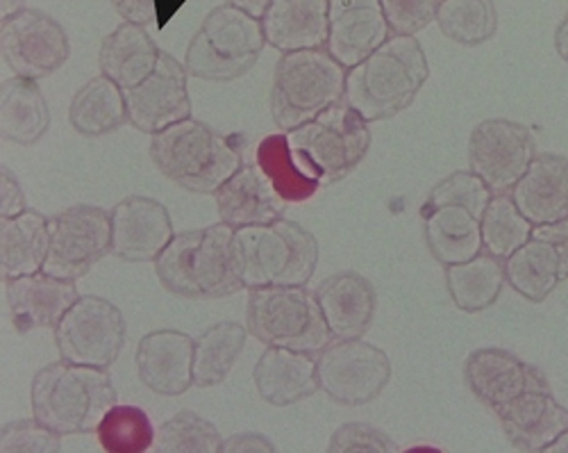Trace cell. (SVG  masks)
Returning a JSON list of instances; mask_svg holds the SVG:
<instances>
[{"label":"cell","instance_id":"obj_23","mask_svg":"<svg viewBox=\"0 0 568 453\" xmlns=\"http://www.w3.org/2000/svg\"><path fill=\"white\" fill-rule=\"evenodd\" d=\"M253 381L260 399L275 407L294 405L321 390L314 353L284 346H266L253 370Z\"/></svg>","mask_w":568,"mask_h":453},{"label":"cell","instance_id":"obj_5","mask_svg":"<svg viewBox=\"0 0 568 453\" xmlns=\"http://www.w3.org/2000/svg\"><path fill=\"white\" fill-rule=\"evenodd\" d=\"M234 258L244 290L305 288L318 264V242L292 219L234 231Z\"/></svg>","mask_w":568,"mask_h":453},{"label":"cell","instance_id":"obj_32","mask_svg":"<svg viewBox=\"0 0 568 453\" xmlns=\"http://www.w3.org/2000/svg\"><path fill=\"white\" fill-rule=\"evenodd\" d=\"M71 125L87 138H101L128 121L125 92L108 76L91 78L82 84L69 108Z\"/></svg>","mask_w":568,"mask_h":453},{"label":"cell","instance_id":"obj_50","mask_svg":"<svg viewBox=\"0 0 568 453\" xmlns=\"http://www.w3.org/2000/svg\"><path fill=\"white\" fill-rule=\"evenodd\" d=\"M26 10V0H0V17L8 19L17 12Z\"/></svg>","mask_w":568,"mask_h":453},{"label":"cell","instance_id":"obj_37","mask_svg":"<svg viewBox=\"0 0 568 453\" xmlns=\"http://www.w3.org/2000/svg\"><path fill=\"white\" fill-rule=\"evenodd\" d=\"M480 229L485 251L507 260L532 238L535 225L518 210L511 194H494L480 219Z\"/></svg>","mask_w":568,"mask_h":453},{"label":"cell","instance_id":"obj_17","mask_svg":"<svg viewBox=\"0 0 568 453\" xmlns=\"http://www.w3.org/2000/svg\"><path fill=\"white\" fill-rule=\"evenodd\" d=\"M392 37L381 0H327V51L346 69L357 67Z\"/></svg>","mask_w":568,"mask_h":453},{"label":"cell","instance_id":"obj_24","mask_svg":"<svg viewBox=\"0 0 568 453\" xmlns=\"http://www.w3.org/2000/svg\"><path fill=\"white\" fill-rule=\"evenodd\" d=\"M511 199L532 225L568 217V158L557 153L535 155L528 171L511 188Z\"/></svg>","mask_w":568,"mask_h":453},{"label":"cell","instance_id":"obj_1","mask_svg":"<svg viewBox=\"0 0 568 453\" xmlns=\"http://www.w3.org/2000/svg\"><path fill=\"white\" fill-rule=\"evenodd\" d=\"M430 78V64L416 37L392 34L381 49L348 69L344 103L366 123L407 110Z\"/></svg>","mask_w":568,"mask_h":453},{"label":"cell","instance_id":"obj_51","mask_svg":"<svg viewBox=\"0 0 568 453\" xmlns=\"http://www.w3.org/2000/svg\"><path fill=\"white\" fill-rule=\"evenodd\" d=\"M548 453H568V429L546 449Z\"/></svg>","mask_w":568,"mask_h":453},{"label":"cell","instance_id":"obj_38","mask_svg":"<svg viewBox=\"0 0 568 453\" xmlns=\"http://www.w3.org/2000/svg\"><path fill=\"white\" fill-rule=\"evenodd\" d=\"M101 446L110 453H144L153 451L158 431L136 405H114L97 429Z\"/></svg>","mask_w":568,"mask_h":453},{"label":"cell","instance_id":"obj_7","mask_svg":"<svg viewBox=\"0 0 568 453\" xmlns=\"http://www.w3.org/2000/svg\"><path fill=\"white\" fill-rule=\"evenodd\" d=\"M348 69L327 49L282 53L273 71L271 114L287 132L344 101Z\"/></svg>","mask_w":568,"mask_h":453},{"label":"cell","instance_id":"obj_49","mask_svg":"<svg viewBox=\"0 0 568 453\" xmlns=\"http://www.w3.org/2000/svg\"><path fill=\"white\" fill-rule=\"evenodd\" d=\"M555 51L564 64H568V14L559 21L555 30Z\"/></svg>","mask_w":568,"mask_h":453},{"label":"cell","instance_id":"obj_45","mask_svg":"<svg viewBox=\"0 0 568 453\" xmlns=\"http://www.w3.org/2000/svg\"><path fill=\"white\" fill-rule=\"evenodd\" d=\"M532 235L541 238L555 246L557 258H559V276H561V281H568V217L559 219L555 223L535 225Z\"/></svg>","mask_w":568,"mask_h":453},{"label":"cell","instance_id":"obj_4","mask_svg":"<svg viewBox=\"0 0 568 453\" xmlns=\"http://www.w3.org/2000/svg\"><path fill=\"white\" fill-rule=\"evenodd\" d=\"M151 160L171 183L194 194H216L244 167V149L212 125L184 119L153 134Z\"/></svg>","mask_w":568,"mask_h":453},{"label":"cell","instance_id":"obj_43","mask_svg":"<svg viewBox=\"0 0 568 453\" xmlns=\"http://www.w3.org/2000/svg\"><path fill=\"white\" fill-rule=\"evenodd\" d=\"M442 0H381L392 34L414 37L437 19Z\"/></svg>","mask_w":568,"mask_h":453},{"label":"cell","instance_id":"obj_47","mask_svg":"<svg viewBox=\"0 0 568 453\" xmlns=\"http://www.w3.org/2000/svg\"><path fill=\"white\" fill-rule=\"evenodd\" d=\"M225 453H273L275 444L262 433H236L223 442Z\"/></svg>","mask_w":568,"mask_h":453},{"label":"cell","instance_id":"obj_30","mask_svg":"<svg viewBox=\"0 0 568 453\" xmlns=\"http://www.w3.org/2000/svg\"><path fill=\"white\" fill-rule=\"evenodd\" d=\"M51 125V110L37 80L12 76L0 87V130L3 140L32 147Z\"/></svg>","mask_w":568,"mask_h":453},{"label":"cell","instance_id":"obj_40","mask_svg":"<svg viewBox=\"0 0 568 453\" xmlns=\"http://www.w3.org/2000/svg\"><path fill=\"white\" fill-rule=\"evenodd\" d=\"M491 199H494V192L487 188V183L478 173L455 171L433 188L428 199L423 201L420 212L433 210L437 205H464L478 219H483Z\"/></svg>","mask_w":568,"mask_h":453},{"label":"cell","instance_id":"obj_46","mask_svg":"<svg viewBox=\"0 0 568 453\" xmlns=\"http://www.w3.org/2000/svg\"><path fill=\"white\" fill-rule=\"evenodd\" d=\"M26 212V194L10 169L0 171V219H10Z\"/></svg>","mask_w":568,"mask_h":453},{"label":"cell","instance_id":"obj_20","mask_svg":"<svg viewBox=\"0 0 568 453\" xmlns=\"http://www.w3.org/2000/svg\"><path fill=\"white\" fill-rule=\"evenodd\" d=\"M6 292L12 326L21 335L39 329L55 331L69 308L80 299L73 281L55 279L45 271L8 281Z\"/></svg>","mask_w":568,"mask_h":453},{"label":"cell","instance_id":"obj_29","mask_svg":"<svg viewBox=\"0 0 568 453\" xmlns=\"http://www.w3.org/2000/svg\"><path fill=\"white\" fill-rule=\"evenodd\" d=\"M51 249L49 217L26 210L0 225V271L3 279H21L43 271Z\"/></svg>","mask_w":568,"mask_h":453},{"label":"cell","instance_id":"obj_8","mask_svg":"<svg viewBox=\"0 0 568 453\" xmlns=\"http://www.w3.org/2000/svg\"><path fill=\"white\" fill-rule=\"evenodd\" d=\"M264 47L262 21L225 3L203 19L189 41L184 69L199 80L230 82L255 67Z\"/></svg>","mask_w":568,"mask_h":453},{"label":"cell","instance_id":"obj_34","mask_svg":"<svg viewBox=\"0 0 568 453\" xmlns=\"http://www.w3.org/2000/svg\"><path fill=\"white\" fill-rule=\"evenodd\" d=\"M246 335L248 329L236 322H221L201 333L194 346V385L201 390L221 385L244 353Z\"/></svg>","mask_w":568,"mask_h":453},{"label":"cell","instance_id":"obj_42","mask_svg":"<svg viewBox=\"0 0 568 453\" xmlns=\"http://www.w3.org/2000/svg\"><path fill=\"white\" fill-rule=\"evenodd\" d=\"M327 451L333 453H396L400 446L381 429L364 422L339 426L329 437Z\"/></svg>","mask_w":568,"mask_h":453},{"label":"cell","instance_id":"obj_33","mask_svg":"<svg viewBox=\"0 0 568 453\" xmlns=\"http://www.w3.org/2000/svg\"><path fill=\"white\" fill-rule=\"evenodd\" d=\"M505 279L509 288L526 301L544 303L561 283L555 246L532 235L505 260Z\"/></svg>","mask_w":568,"mask_h":453},{"label":"cell","instance_id":"obj_16","mask_svg":"<svg viewBox=\"0 0 568 453\" xmlns=\"http://www.w3.org/2000/svg\"><path fill=\"white\" fill-rule=\"evenodd\" d=\"M464 379L473 396L494 413L520 394L550 387L548 379L535 365L498 346L473 351L464 362Z\"/></svg>","mask_w":568,"mask_h":453},{"label":"cell","instance_id":"obj_44","mask_svg":"<svg viewBox=\"0 0 568 453\" xmlns=\"http://www.w3.org/2000/svg\"><path fill=\"white\" fill-rule=\"evenodd\" d=\"M184 0H112V8L125 23L164 28V23L182 8Z\"/></svg>","mask_w":568,"mask_h":453},{"label":"cell","instance_id":"obj_36","mask_svg":"<svg viewBox=\"0 0 568 453\" xmlns=\"http://www.w3.org/2000/svg\"><path fill=\"white\" fill-rule=\"evenodd\" d=\"M435 21L459 47H480L498 32L494 0H442Z\"/></svg>","mask_w":568,"mask_h":453},{"label":"cell","instance_id":"obj_2","mask_svg":"<svg viewBox=\"0 0 568 453\" xmlns=\"http://www.w3.org/2000/svg\"><path fill=\"white\" fill-rule=\"evenodd\" d=\"M234 231L219 221L207 229L178 233L155 260L164 290L184 299H223L244 290L234 258Z\"/></svg>","mask_w":568,"mask_h":453},{"label":"cell","instance_id":"obj_21","mask_svg":"<svg viewBox=\"0 0 568 453\" xmlns=\"http://www.w3.org/2000/svg\"><path fill=\"white\" fill-rule=\"evenodd\" d=\"M500 426L518 451H546L566 429L568 411L550 387L530 390L496 411Z\"/></svg>","mask_w":568,"mask_h":453},{"label":"cell","instance_id":"obj_26","mask_svg":"<svg viewBox=\"0 0 568 453\" xmlns=\"http://www.w3.org/2000/svg\"><path fill=\"white\" fill-rule=\"evenodd\" d=\"M214 201L221 221L230 223L232 229L277 221L287 208L257 164H244L223 183Z\"/></svg>","mask_w":568,"mask_h":453},{"label":"cell","instance_id":"obj_22","mask_svg":"<svg viewBox=\"0 0 568 453\" xmlns=\"http://www.w3.org/2000/svg\"><path fill=\"white\" fill-rule=\"evenodd\" d=\"M314 296L335 340H357L371 329L377 296L368 279L357 271H339L325 279Z\"/></svg>","mask_w":568,"mask_h":453},{"label":"cell","instance_id":"obj_28","mask_svg":"<svg viewBox=\"0 0 568 453\" xmlns=\"http://www.w3.org/2000/svg\"><path fill=\"white\" fill-rule=\"evenodd\" d=\"M162 51L149 34L146 26L123 23L103 39L99 69L114 80L123 92L144 82L158 67Z\"/></svg>","mask_w":568,"mask_h":453},{"label":"cell","instance_id":"obj_39","mask_svg":"<svg viewBox=\"0 0 568 453\" xmlns=\"http://www.w3.org/2000/svg\"><path fill=\"white\" fill-rule=\"evenodd\" d=\"M158 453H221L223 437L219 429L192 411L173 415L158 429L153 444Z\"/></svg>","mask_w":568,"mask_h":453},{"label":"cell","instance_id":"obj_27","mask_svg":"<svg viewBox=\"0 0 568 453\" xmlns=\"http://www.w3.org/2000/svg\"><path fill=\"white\" fill-rule=\"evenodd\" d=\"M423 238L444 266L466 262L485 251L480 219L464 205H437L423 210Z\"/></svg>","mask_w":568,"mask_h":453},{"label":"cell","instance_id":"obj_31","mask_svg":"<svg viewBox=\"0 0 568 453\" xmlns=\"http://www.w3.org/2000/svg\"><path fill=\"white\" fill-rule=\"evenodd\" d=\"M505 283V260L487 251L466 262L446 266L448 294L466 314H478L491 308L500 299Z\"/></svg>","mask_w":568,"mask_h":453},{"label":"cell","instance_id":"obj_35","mask_svg":"<svg viewBox=\"0 0 568 453\" xmlns=\"http://www.w3.org/2000/svg\"><path fill=\"white\" fill-rule=\"evenodd\" d=\"M255 164L268 178V183L284 203H305L321 190L314 178L301 171L287 144V134L282 130L275 134H266L260 142L255 151Z\"/></svg>","mask_w":568,"mask_h":453},{"label":"cell","instance_id":"obj_15","mask_svg":"<svg viewBox=\"0 0 568 453\" xmlns=\"http://www.w3.org/2000/svg\"><path fill=\"white\" fill-rule=\"evenodd\" d=\"M189 73L173 56H160L155 71L125 92L128 121L132 128L158 134L173 123L192 119V99H189Z\"/></svg>","mask_w":568,"mask_h":453},{"label":"cell","instance_id":"obj_10","mask_svg":"<svg viewBox=\"0 0 568 453\" xmlns=\"http://www.w3.org/2000/svg\"><path fill=\"white\" fill-rule=\"evenodd\" d=\"M318 387L339 405H366L392 381L389 355L371 342L333 340L316 358Z\"/></svg>","mask_w":568,"mask_h":453},{"label":"cell","instance_id":"obj_3","mask_svg":"<svg viewBox=\"0 0 568 453\" xmlns=\"http://www.w3.org/2000/svg\"><path fill=\"white\" fill-rule=\"evenodd\" d=\"M32 415L60 435L93 433L116 405V387L108 370L60 360L32 379Z\"/></svg>","mask_w":568,"mask_h":453},{"label":"cell","instance_id":"obj_48","mask_svg":"<svg viewBox=\"0 0 568 453\" xmlns=\"http://www.w3.org/2000/svg\"><path fill=\"white\" fill-rule=\"evenodd\" d=\"M227 6L242 10L255 19H262L271 6V0H227Z\"/></svg>","mask_w":568,"mask_h":453},{"label":"cell","instance_id":"obj_19","mask_svg":"<svg viewBox=\"0 0 568 453\" xmlns=\"http://www.w3.org/2000/svg\"><path fill=\"white\" fill-rule=\"evenodd\" d=\"M196 340L182 331H153L136 344L141 383L162 396H180L194 385Z\"/></svg>","mask_w":568,"mask_h":453},{"label":"cell","instance_id":"obj_14","mask_svg":"<svg viewBox=\"0 0 568 453\" xmlns=\"http://www.w3.org/2000/svg\"><path fill=\"white\" fill-rule=\"evenodd\" d=\"M0 49L12 73L30 80L58 73L71 56L67 30L53 17L28 8L3 19Z\"/></svg>","mask_w":568,"mask_h":453},{"label":"cell","instance_id":"obj_13","mask_svg":"<svg viewBox=\"0 0 568 453\" xmlns=\"http://www.w3.org/2000/svg\"><path fill=\"white\" fill-rule=\"evenodd\" d=\"M537 155L530 128L509 119H487L470 130L468 162L494 194H509Z\"/></svg>","mask_w":568,"mask_h":453},{"label":"cell","instance_id":"obj_25","mask_svg":"<svg viewBox=\"0 0 568 453\" xmlns=\"http://www.w3.org/2000/svg\"><path fill=\"white\" fill-rule=\"evenodd\" d=\"M262 30L277 53L327 47V0H271Z\"/></svg>","mask_w":568,"mask_h":453},{"label":"cell","instance_id":"obj_11","mask_svg":"<svg viewBox=\"0 0 568 453\" xmlns=\"http://www.w3.org/2000/svg\"><path fill=\"white\" fill-rule=\"evenodd\" d=\"M125 342L123 312L103 296H80L55 326L62 360L110 370Z\"/></svg>","mask_w":568,"mask_h":453},{"label":"cell","instance_id":"obj_9","mask_svg":"<svg viewBox=\"0 0 568 453\" xmlns=\"http://www.w3.org/2000/svg\"><path fill=\"white\" fill-rule=\"evenodd\" d=\"M248 292L246 329L262 344L316 355L335 340L316 296L305 288L277 285Z\"/></svg>","mask_w":568,"mask_h":453},{"label":"cell","instance_id":"obj_12","mask_svg":"<svg viewBox=\"0 0 568 453\" xmlns=\"http://www.w3.org/2000/svg\"><path fill=\"white\" fill-rule=\"evenodd\" d=\"M51 249L43 271L62 281L87 276L112 253V214L99 205H75L49 217Z\"/></svg>","mask_w":568,"mask_h":453},{"label":"cell","instance_id":"obj_18","mask_svg":"<svg viewBox=\"0 0 568 453\" xmlns=\"http://www.w3.org/2000/svg\"><path fill=\"white\" fill-rule=\"evenodd\" d=\"M112 253L128 262H155L175 238L169 210L149 197H128L114 205Z\"/></svg>","mask_w":568,"mask_h":453},{"label":"cell","instance_id":"obj_6","mask_svg":"<svg viewBox=\"0 0 568 453\" xmlns=\"http://www.w3.org/2000/svg\"><path fill=\"white\" fill-rule=\"evenodd\" d=\"M368 125L342 101L284 134L301 171L327 188L351 175L366 158L373 142Z\"/></svg>","mask_w":568,"mask_h":453},{"label":"cell","instance_id":"obj_41","mask_svg":"<svg viewBox=\"0 0 568 453\" xmlns=\"http://www.w3.org/2000/svg\"><path fill=\"white\" fill-rule=\"evenodd\" d=\"M62 435L37 417L17 420L0 429V453H58Z\"/></svg>","mask_w":568,"mask_h":453}]
</instances>
